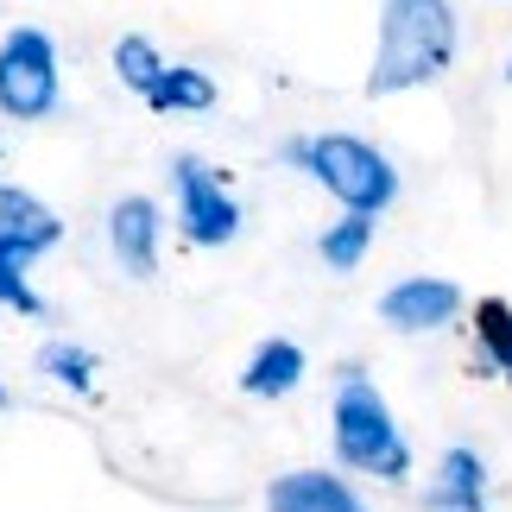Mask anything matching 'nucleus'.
Here are the masks:
<instances>
[{"label":"nucleus","mask_w":512,"mask_h":512,"mask_svg":"<svg viewBox=\"0 0 512 512\" xmlns=\"http://www.w3.org/2000/svg\"><path fill=\"white\" fill-rule=\"evenodd\" d=\"M108 247L127 266V279H152L159 272V209L146 196H121L108 209Z\"/></svg>","instance_id":"nucleus-7"},{"label":"nucleus","mask_w":512,"mask_h":512,"mask_svg":"<svg viewBox=\"0 0 512 512\" xmlns=\"http://www.w3.org/2000/svg\"><path fill=\"white\" fill-rule=\"evenodd\" d=\"M38 373H51V380L70 386V392H89L95 386V354L76 348V342H45L38 348Z\"/></svg>","instance_id":"nucleus-16"},{"label":"nucleus","mask_w":512,"mask_h":512,"mask_svg":"<svg viewBox=\"0 0 512 512\" xmlns=\"http://www.w3.org/2000/svg\"><path fill=\"white\" fill-rule=\"evenodd\" d=\"M0 114L7 121L57 114V51L38 26H13L0 38Z\"/></svg>","instance_id":"nucleus-4"},{"label":"nucleus","mask_w":512,"mask_h":512,"mask_svg":"<svg viewBox=\"0 0 512 512\" xmlns=\"http://www.w3.org/2000/svg\"><path fill=\"white\" fill-rule=\"evenodd\" d=\"M171 184H177V228H184V241L196 247H222L241 234V203L228 196V184L215 177L196 152H177L171 165Z\"/></svg>","instance_id":"nucleus-5"},{"label":"nucleus","mask_w":512,"mask_h":512,"mask_svg":"<svg viewBox=\"0 0 512 512\" xmlns=\"http://www.w3.org/2000/svg\"><path fill=\"white\" fill-rule=\"evenodd\" d=\"M0 411H7V386H0Z\"/></svg>","instance_id":"nucleus-18"},{"label":"nucleus","mask_w":512,"mask_h":512,"mask_svg":"<svg viewBox=\"0 0 512 512\" xmlns=\"http://www.w3.org/2000/svg\"><path fill=\"white\" fill-rule=\"evenodd\" d=\"M298 380H304V348L291 336H266L241 367L247 399H285V392H298Z\"/></svg>","instance_id":"nucleus-11"},{"label":"nucleus","mask_w":512,"mask_h":512,"mask_svg":"<svg viewBox=\"0 0 512 512\" xmlns=\"http://www.w3.org/2000/svg\"><path fill=\"white\" fill-rule=\"evenodd\" d=\"M57 241H64V222H57L38 196H26L19 184H0V247L38 260V253H51Z\"/></svg>","instance_id":"nucleus-10"},{"label":"nucleus","mask_w":512,"mask_h":512,"mask_svg":"<svg viewBox=\"0 0 512 512\" xmlns=\"http://www.w3.org/2000/svg\"><path fill=\"white\" fill-rule=\"evenodd\" d=\"M424 512H494L487 506V462L468 443L443 449L437 475H430V487H424Z\"/></svg>","instance_id":"nucleus-9"},{"label":"nucleus","mask_w":512,"mask_h":512,"mask_svg":"<svg viewBox=\"0 0 512 512\" xmlns=\"http://www.w3.org/2000/svg\"><path fill=\"white\" fill-rule=\"evenodd\" d=\"M266 512H367V500L329 468H291L266 487Z\"/></svg>","instance_id":"nucleus-8"},{"label":"nucleus","mask_w":512,"mask_h":512,"mask_svg":"<svg viewBox=\"0 0 512 512\" xmlns=\"http://www.w3.org/2000/svg\"><path fill=\"white\" fill-rule=\"evenodd\" d=\"M114 70H121V83L133 89V95H152L159 89V76L171 70L159 51H152V38H140V32H127L121 45H114Z\"/></svg>","instance_id":"nucleus-13"},{"label":"nucleus","mask_w":512,"mask_h":512,"mask_svg":"<svg viewBox=\"0 0 512 512\" xmlns=\"http://www.w3.org/2000/svg\"><path fill=\"white\" fill-rule=\"evenodd\" d=\"M367 241H373V215H348V209H342V222H329V228H323L317 253H323L329 266H361Z\"/></svg>","instance_id":"nucleus-15"},{"label":"nucleus","mask_w":512,"mask_h":512,"mask_svg":"<svg viewBox=\"0 0 512 512\" xmlns=\"http://www.w3.org/2000/svg\"><path fill=\"white\" fill-rule=\"evenodd\" d=\"M456 310H462V291L449 279H399L392 291H380V317L392 329H405V336H418V329H443Z\"/></svg>","instance_id":"nucleus-6"},{"label":"nucleus","mask_w":512,"mask_h":512,"mask_svg":"<svg viewBox=\"0 0 512 512\" xmlns=\"http://www.w3.org/2000/svg\"><path fill=\"white\" fill-rule=\"evenodd\" d=\"M506 83H512V57H506Z\"/></svg>","instance_id":"nucleus-19"},{"label":"nucleus","mask_w":512,"mask_h":512,"mask_svg":"<svg viewBox=\"0 0 512 512\" xmlns=\"http://www.w3.org/2000/svg\"><path fill=\"white\" fill-rule=\"evenodd\" d=\"M146 102L159 108V114H203V108H215V83H209L203 70H190V64H171Z\"/></svg>","instance_id":"nucleus-12"},{"label":"nucleus","mask_w":512,"mask_h":512,"mask_svg":"<svg viewBox=\"0 0 512 512\" xmlns=\"http://www.w3.org/2000/svg\"><path fill=\"white\" fill-rule=\"evenodd\" d=\"M475 336H481V354L512 380V304L506 298H481L475 304Z\"/></svg>","instance_id":"nucleus-14"},{"label":"nucleus","mask_w":512,"mask_h":512,"mask_svg":"<svg viewBox=\"0 0 512 512\" xmlns=\"http://www.w3.org/2000/svg\"><path fill=\"white\" fill-rule=\"evenodd\" d=\"M456 57V7L449 0H386L380 51L367 70V95H399L437 83Z\"/></svg>","instance_id":"nucleus-1"},{"label":"nucleus","mask_w":512,"mask_h":512,"mask_svg":"<svg viewBox=\"0 0 512 512\" xmlns=\"http://www.w3.org/2000/svg\"><path fill=\"white\" fill-rule=\"evenodd\" d=\"M285 159L304 165L348 215H380L392 196H399V171H392V159H386V152H373L367 140H354V133H317V140H291Z\"/></svg>","instance_id":"nucleus-3"},{"label":"nucleus","mask_w":512,"mask_h":512,"mask_svg":"<svg viewBox=\"0 0 512 512\" xmlns=\"http://www.w3.org/2000/svg\"><path fill=\"white\" fill-rule=\"evenodd\" d=\"M0 304L19 310V317H45V298L26 279V253H7V247H0Z\"/></svg>","instance_id":"nucleus-17"},{"label":"nucleus","mask_w":512,"mask_h":512,"mask_svg":"<svg viewBox=\"0 0 512 512\" xmlns=\"http://www.w3.org/2000/svg\"><path fill=\"white\" fill-rule=\"evenodd\" d=\"M329 437H336V462L373 481H405L411 475V443L392 405L380 399V386L361 367H342L336 380V405H329Z\"/></svg>","instance_id":"nucleus-2"}]
</instances>
